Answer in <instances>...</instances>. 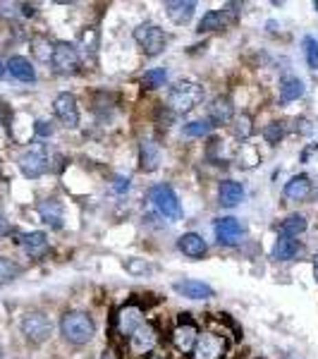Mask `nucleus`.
<instances>
[{
    "instance_id": "f257e3e1",
    "label": "nucleus",
    "mask_w": 318,
    "mask_h": 359,
    "mask_svg": "<svg viewBox=\"0 0 318 359\" xmlns=\"http://www.w3.org/2000/svg\"><path fill=\"white\" fill-rule=\"evenodd\" d=\"M60 333L72 345H84L96 336V323L87 311H65L60 318Z\"/></svg>"
},
{
    "instance_id": "f03ea898",
    "label": "nucleus",
    "mask_w": 318,
    "mask_h": 359,
    "mask_svg": "<svg viewBox=\"0 0 318 359\" xmlns=\"http://www.w3.org/2000/svg\"><path fill=\"white\" fill-rule=\"evenodd\" d=\"M201 101H204V87L196 82H189V79H182V82L170 87L168 91V108L173 110L175 115L189 113Z\"/></svg>"
},
{
    "instance_id": "7ed1b4c3",
    "label": "nucleus",
    "mask_w": 318,
    "mask_h": 359,
    "mask_svg": "<svg viewBox=\"0 0 318 359\" xmlns=\"http://www.w3.org/2000/svg\"><path fill=\"white\" fill-rule=\"evenodd\" d=\"M53 70L58 74H77L79 65H82V55H79L77 45L70 41H58L53 48V60H50Z\"/></svg>"
},
{
    "instance_id": "20e7f679",
    "label": "nucleus",
    "mask_w": 318,
    "mask_h": 359,
    "mask_svg": "<svg viewBox=\"0 0 318 359\" xmlns=\"http://www.w3.org/2000/svg\"><path fill=\"white\" fill-rule=\"evenodd\" d=\"M134 41L141 45L146 55H158L168 45V34L158 24H139L134 29Z\"/></svg>"
},
{
    "instance_id": "39448f33",
    "label": "nucleus",
    "mask_w": 318,
    "mask_h": 359,
    "mask_svg": "<svg viewBox=\"0 0 318 359\" xmlns=\"http://www.w3.org/2000/svg\"><path fill=\"white\" fill-rule=\"evenodd\" d=\"M227 338L220 333H199L191 359H223L227 355Z\"/></svg>"
},
{
    "instance_id": "423d86ee",
    "label": "nucleus",
    "mask_w": 318,
    "mask_h": 359,
    "mask_svg": "<svg viewBox=\"0 0 318 359\" xmlns=\"http://www.w3.org/2000/svg\"><path fill=\"white\" fill-rule=\"evenodd\" d=\"M151 201L153 206L160 211V216L170 220H180L182 218V206H180V199L175 194V189L170 185H156L151 187Z\"/></svg>"
},
{
    "instance_id": "0eeeda50",
    "label": "nucleus",
    "mask_w": 318,
    "mask_h": 359,
    "mask_svg": "<svg viewBox=\"0 0 318 359\" xmlns=\"http://www.w3.org/2000/svg\"><path fill=\"white\" fill-rule=\"evenodd\" d=\"M240 17V5L237 3H227L223 5L220 10H211L201 17L199 22V29L196 32H218V29H225V27H232Z\"/></svg>"
},
{
    "instance_id": "6e6552de",
    "label": "nucleus",
    "mask_w": 318,
    "mask_h": 359,
    "mask_svg": "<svg viewBox=\"0 0 318 359\" xmlns=\"http://www.w3.org/2000/svg\"><path fill=\"white\" fill-rule=\"evenodd\" d=\"M22 333L29 342L41 345V342H45L50 338V333H53V323H50V318L45 316L43 311H29V314L22 318Z\"/></svg>"
},
{
    "instance_id": "1a4fd4ad",
    "label": "nucleus",
    "mask_w": 318,
    "mask_h": 359,
    "mask_svg": "<svg viewBox=\"0 0 318 359\" xmlns=\"http://www.w3.org/2000/svg\"><path fill=\"white\" fill-rule=\"evenodd\" d=\"M19 170H22L24 178L36 180L48 170V154H45L43 146H34V149L24 151L19 156Z\"/></svg>"
},
{
    "instance_id": "9d476101",
    "label": "nucleus",
    "mask_w": 318,
    "mask_h": 359,
    "mask_svg": "<svg viewBox=\"0 0 318 359\" xmlns=\"http://www.w3.org/2000/svg\"><path fill=\"white\" fill-rule=\"evenodd\" d=\"M53 113L65 127H77L79 125V103L77 96L70 94V91H63V94L55 96L53 101Z\"/></svg>"
},
{
    "instance_id": "9b49d317",
    "label": "nucleus",
    "mask_w": 318,
    "mask_h": 359,
    "mask_svg": "<svg viewBox=\"0 0 318 359\" xmlns=\"http://www.w3.org/2000/svg\"><path fill=\"white\" fill-rule=\"evenodd\" d=\"M196 338H199V326L194 323V318H191L189 314H180L178 328L173 331V345L187 355V352L194 350Z\"/></svg>"
},
{
    "instance_id": "f8f14e48",
    "label": "nucleus",
    "mask_w": 318,
    "mask_h": 359,
    "mask_svg": "<svg viewBox=\"0 0 318 359\" xmlns=\"http://www.w3.org/2000/svg\"><path fill=\"white\" fill-rule=\"evenodd\" d=\"M213 232H215V240H218L220 245L235 247L237 242L242 240V235H244V225H242L237 218H232V216H225V218L215 220Z\"/></svg>"
},
{
    "instance_id": "ddd939ff",
    "label": "nucleus",
    "mask_w": 318,
    "mask_h": 359,
    "mask_svg": "<svg viewBox=\"0 0 318 359\" xmlns=\"http://www.w3.org/2000/svg\"><path fill=\"white\" fill-rule=\"evenodd\" d=\"M141 307L134 305V302H129V305H125L123 309L118 311V316H115V328L120 331V336L129 338L132 333L136 331V328L144 323V318H141Z\"/></svg>"
},
{
    "instance_id": "4468645a",
    "label": "nucleus",
    "mask_w": 318,
    "mask_h": 359,
    "mask_svg": "<svg viewBox=\"0 0 318 359\" xmlns=\"http://www.w3.org/2000/svg\"><path fill=\"white\" fill-rule=\"evenodd\" d=\"M156 342H158V333H156V328L151 323H141L129 336V347H132L136 355H149L156 347Z\"/></svg>"
},
{
    "instance_id": "2eb2a0df",
    "label": "nucleus",
    "mask_w": 318,
    "mask_h": 359,
    "mask_svg": "<svg viewBox=\"0 0 318 359\" xmlns=\"http://www.w3.org/2000/svg\"><path fill=\"white\" fill-rule=\"evenodd\" d=\"M173 290L178 292V295L187 297V300H209V297H213V287H211L209 283L194 280V278L175 280L173 283Z\"/></svg>"
},
{
    "instance_id": "dca6fc26",
    "label": "nucleus",
    "mask_w": 318,
    "mask_h": 359,
    "mask_svg": "<svg viewBox=\"0 0 318 359\" xmlns=\"http://www.w3.org/2000/svg\"><path fill=\"white\" fill-rule=\"evenodd\" d=\"M160 161H163L160 146L156 144L153 139H141V144H139V168L144 170V173H153V170L160 168Z\"/></svg>"
},
{
    "instance_id": "f3484780",
    "label": "nucleus",
    "mask_w": 318,
    "mask_h": 359,
    "mask_svg": "<svg viewBox=\"0 0 318 359\" xmlns=\"http://www.w3.org/2000/svg\"><path fill=\"white\" fill-rule=\"evenodd\" d=\"M178 249L182 254L187 256V259H204L206 252H209V245H206V240L201 235H196V232H184V235L178 240Z\"/></svg>"
},
{
    "instance_id": "a211bd4d",
    "label": "nucleus",
    "mask_w": 318,
    "mask_h": 359,
    "mask_svg": "<svg viewBox=\"0 0 318 359\" xmlns=\"http://www.w3.org/2000/svg\"><path fill=\"white\" fill-rule=\"evenodd\" d=\"M209 120L213 125H227L235 120V105H232L230 96H215L209 105Z\"/></svg>"
},
{
    "instance_id": "6ab92c4d",
    "label": "nucleus",
    "mask_w": 318,
    "mask_h": 359,
    "mask_svg": "<svg viewBox=\"0 0 318 359\" xmlns=\"http://www.w3.org/2000/svg\"><path fill=\"white\" fill-rule=\"evenodd\" d=\"M17 242L32 259H41V256L48 254V237H45V232H27V235H19Z\"/></svg>"
},
{
    "instance_id": "aec40b11",
    "label": "nucleus",
    "mask_w": 318,
    "mask_h": 359,
    "mask_svg": "<svg viewBox=\"0 0 318 359\" xmlns=\"http://www.w3.org/2000/svg\"><path fill=\"white\" fill-rule=\"evenodd\" d=\"M311 178L309 175H295V178H290V182H285V199L290 201H304L309 199L311 194Z\"/></svg>"
},
{
    "instance_id": "412c9836",
    "label": "nucleus",
    "mask_w": 318,
    "mask_h": 359,
    "mask_svg": "<svg viewBox=\"0 0 318 359\" xmlns=\"http://www.w3.org/2000/svg\"><path fill=\"white\" fill-rule=\"evenodd\" d=\"M194 10H196V3H191V0H168V3H165V14H168L175 24H180V27L194 17Z\"/></svg>"
},
{
    "instance_id": "4be33fe9",
    "label": "nucleus",
    "mask_w": 318,
    "mask_h": 359,
    "mask_svg": "<svg viewBox=\"0 0 318 359\" xmlns=\"http://www.w3.org/2000/svg\"><path fill=\"white\" fill-rule=\"evenodd\" d=\"M244 199V187L235 180H223L218 187V201L225 209H235L240 201Z\"/></svg>"
},
{
    "instance_id": "5701e85b",
    "label": "nucleus",
    "mask_w": 318,
    "mask_h": 359,
    "mask_svg": "<svg viewBox=\"0 0 318 359\" xmlns=\"http://www.w3.org/2000/svg\"><path fill=\"white\" fill-rule=\"evenodd\" d=\"M5 70H8L14 79H19V82H34V79H36V70L32 68V63H29L24 55H12V58L8 60V65H5Z\"/></svg>"
},
{
    "instance_id": "b1692460",
    "label": "nucleus",
    "mask_w": 318,
    "mask_h": 359,
    "mask_svg": "<svg viewBox=\"0 0 318 359\" xmlns=\"http://www.w3.org/2000/svg\"><path fill=\"white\" fill-rule=\"evenodd\" d=\"M39 216L45 225L50 227H63V204L58 199H45L39 204Z\"/></svg>"
},
{
    "instance_id": "393cba45",
    "label": "nucleus",
    "mask_w": 318,
    "mask_h": 359,
    "mask_svg": "<svg viewBox=\"0 0 318 359\" xmlns=\"http://www.w3.org/2000/svg\"><path fill=\"white\" fill-rule=\"evenodd\" d=\"M297 252H299V242H297L295 237L280 235L275 240V245H273L271 256L275 261H290V259H295V256H297Z\"/></svg>"
},
{
    "instance_id": "a878e982",
    "label": "nucleus",
    "mask_w": 318,
    "mask_h": 359,
    "mask_svg": "<svg viewBox=\"0 0 318 359\" xmlns=\"http://www.w3.org/2000/svg\"><path fill=\"white\" fill-rule=\"evenodd\" d=\"M299 96H304V82H301L299 77L282 79V84H280V101H282V103L297 101Z\"/></svg>"
},
{
    "instance_id": "bb28decb",
    "label": "nucleus",
    "mask_w": 318,
    "mask_h": 359,
    "mask_svg": "<svg viewBox=\"0 0 318 359\" xmlns=\"http://www.w3.org/2000/svg\"><path fill=\"white\" fill-rule=\"evenodd\" d=\"M53 48H55V43L50 41L48 37H41V34H39V37L32 39V53L39 63H50V60H53Z\"/></svg>"
},
{
    "instance_id": "cd10ccee",
    "label": "nucleus",
    "mask_w": 318,
    "mask_h": 359,
    "mask_svg": "<svg viewBox=\"0 0 318 359\" xmlns=\"http://www.w3.org/2000/svg\"><path fill=\"white\" fill-rule=\"evenodd\" d=\"M306 227H309V223H306L304 216L292 214V216H287V218L280 223V235H285V237H297V235H301V232H306Z\"/></svg>"
},
{
    "instance_id": "c85d7f7f",
    "label": "nucleus",
    "mask_w": 318,
    "mask_h": 359,
    "mask_svg": "<svg viewBox=\"0 0 318 359\" xmlns=\"http://www.w3.org/2000/svg\"><path fill=\"white\" fill-rule=\"evenodd\" d=\"M168 79V70L165 68H153L146 70V74L141 77V87L144 89H160Z\"/></svg>"
},
{
    "instance_id": "c756f323",
    "label": "nucleus",
    "mask_w": 318,
    "mask_h": 359,
    "mask_svg": "<svg viewBox=\"0 0 318 359\" xmlns=\"http://www.w3.org/2000/svg\"><path fill=\"white\" fill-rule=\"evenodd\" d=\"M232 132H235L237 139H249L251 134H254V120H251V115L242 113L240 118H235V125H232Z\"/></svg>"
},
{
    "instance_id": "7c9ffc66",
    "label": "nucleus",
    "mask_w": 318,
    "mask_h": 359,
    "mask_svg": "<svg viewBox=\"0 0 318 359\" xmlns=\"http://www.w3.org/2000/svg\"><path fill=\"white\" fill-rule=\"evenodd\" d=\"M19 273H22V266L14 264L12 259H5V256H0V285H5V283H12L14 278H19Z\"/></svg>"
},
{
    "instance_id": "2f4dec72",
    "label": "nucleus",
    "mask_w": 318,
    "mask_h": 359,
    "mask_svg": "<svg viewBox=\"0 0 318 359\" xmlns=\"http://www.w3.org/2000/svg\"><path fill=\"white\" fill-rule=\"evenodd\" d=\"M215 125L211 120H194V123H187L184 125V134L187 136H206L213 130Z\"/></svg>"
},
{
    "instance_id": "473e14b6",
    "label": "nucleus",
    "mask_w": 318,
    "mask_h": 359,
    "mask_svg": "<svg viewBox=\"0 0 318 359\" xmlns=\"http://www.w3.org/2000/svg\"><path fill=\"white\" fill-rule=\"evenodd\" d=\"M285 132H287L285 123H277L275 120V123H271V125H266L264 127V139L268 141V144H280Z\"/></svg>"
},
{
    "instance_id": "72a5a7b5",
    "label": "nucleus",
    "mask_w": 318,
    "mask_h": 359,
    "mask_svg": "<svg viewBox=\"0 0 318 359\" xmlns=\"http://www.w3.org/2000/svg\"><path fill=\"white\" fill-rule=\"evenodd\" d=\"M304 55L311 70H318V39L316 37H304Z\"/></svg>"
},
{
    "instance_id": "f704fd0d",
    "label": "nucleus",
    "mask_w": 318,
    "mask_h": 359,
    "mask_svg": "<svg viewBox=\"0 0 318 359\" xmlns=\"http://www.w3.org/2000/svg\"><path fill=\"white\" fill-rule=\"evenodd\" d=\"M79 41H82L87 53H96V48H98V29L87 27L82 34H79Z\"/></svg>"
},
{
    "instance_id": "c9c22d12",
    "label": "nucleus",
    "mask_w": 318,
    "mask_h": 359,
    "mask_svg": "<svg viewBox=\"0 0 318 359\" xmlns=\"http://www.w3.org/2000/svg\"><path fill=\"white\" fill-rule=\"evenodd\" d=\"M125 269H127V273H132V276H146V273L156 271V266H151L146 259H129L125 261Z\"/></svg>"
},
{
    "instance_id": "e433bc0d",
    "label": "nucleus",
    "mask_w": 318,
    "mask_h": 359,
    "mask_svg": "<svg viewBox=\"0 0 318 359\" xmlns=\"http://www.w3.org/2000/svg\"><path fill=\"white\" fill-rule=\"evenodd\" d=\"M173 120H175V113H173V110H170L168 105H160V110H158V123L163 125V127H170V125H173Z\"/></svg>"
},
{
    "instance_id": "4c0bfd02",
    "label": "nucleus",
    "mask_w": 318,
    "mask_h": 359,
    "mask_svg": "<svg viewBox=\"0 0 318 359\" xmlns=\"http://www.w3.org/2000/svg\"><path fill=\"white\" fill-rule=\"evenodd\" d=\"M34 132L39 136H50L53 134V125H50L48 120H36V123H34Z\"/></svg>"
},
{
    "instance_id": "58836bf2",
    "label": "nucleus",
    "mask_w": 318,
    "mask_h": 359,
    "mask_svg": "<svg viewBox=\"0 0 318 359\" xmlns=\"http://www.w3.org/2000/svg\"><path fill=\"white\" fill-rule=\"evenodd\" d=\"M17 8L19 5H14V3H0V17H14V14H17Z\"/></svg>"
},
{
    "instance_id": "ea45409f",
    "label": "nucleus",
    "mask_w": 318,
    "mask_h": 359,
    "mask_svg": "<svg viewBox=\"0 0 318 359\" xmlns=\"http://www.w3.org/2000/svg\"><path fill=\"white\" fill-rule=\"evenodd\" d=\"M113 189L118 192V194H123V192H127V189H129V178H115Z\"/></svg>"
},
{
    "instance_id": "a19ab883",
    "label": "nucleus",
    "mask_w": 318,
    "mask_h": 359,
    "mask_svg": "<svg viewBox=\"0 0 318 359\" xmlns=\"http://www.w3.org/2000/svg\"><path fill=\"white\" fill-rule=\"evenodd\" d=\"M8 235H12V225H10V220L0 214V237H8Z\"/></svg>"
},
{
    "instance_id": "79ce46f5",
    "label": "nucleus",
    "mask_w": 318,
    "mask_h": 359,
    "mask_svg": "<svg viewBox=\"0 0 318 359\" xmlns=\"http://www.w3.org/2000/svg\"><path fill=\"white\" fill-rule=\"evenodd\" d=\"M19 10H22V14H24V17H34V14H36V5L22 3V5H19Z\"/></svg>"
},
{
    "instance_id": "37998d69",
    "label": "nucleus",
    "mask_w": 318,
    "mask_h": 359,
    "mask_svg": "<svg viewBox=\"0 0 318 359\" xmlns=\"http://www.w3.org/2000/svg\"><path fill=\"white\" fill-rule=\"evenodd\" d=\"M100 359H120V355H118V350H115V347H105L103 357H100Z\"/></svg>"
},
{
    "instance_id": "c03bdc74",
    "label": "nucleus",
    "mask_w": 318,
    "mask_h": 359,
    "mask_svg": "<svg viewBox=\"0 0 318 359\" xmlns=\"http://www.w3.org/2000/svg\"><path fill=\"white\" fill-rule=\"evenodd\" d=\"M8 118H10V110H8V105H5V103H0V125H3V123H8Z\"/></svg>"
},
{
    "instance_id": "a18cd8bd",
    "label": "nucleus",
    "mask_w": 318,
    "mask_h": 359,
    "mask_svg": "<svg viewBox=\"0 0 318 359\" xmlns=\"http://www.w3.org/2000/svg\"><path fill=\"white\" fill-rule=\"evenodd\" d=\"M3 74H5V63L0 60V79H3Z\"/></svg>"
},
{
    "instance_id": "49530a36",
    "label": "nucleus",
    "mask_w": 318,
    "mask_h": 359,
    "mask_svg": "<svg viewBox=\"0 0 318 359\" xmlns=\"http://www.w3.org/2000/svg\"><path fill=\"white\" fill-rule=\"evenodd\" d=\"M314 273H316V280H318V256H316V264H314Z\"/></svg>"
},
{
    "instance_id": "de8ad7c7",
    "label": "nucleus",
    "mask_w": 318,
    "mask_h": 359,
    "mask_svg": "<svg viewBox=\"0 0 318 359\" xmlns=\"http://www.w3.org/2000/svg\"><path fill=\"white\" fill-rule=\"evenodd\" d=\"M285 359H297V357H292V355H285Z\"/></svg>"
},
{
    "instance_id": "09e8293b",
    "label": "nucleus",
    "mask_w": 318,
    "mask_h": 359,
    "mask_svg": "<svg viewBox=\"0 0 318 359\" xmlns=\"http://www.w3.org/2000/svg\"><path fill=\"white\" fill-rule=\"evenodd\" d=\"M314 8H316V10H318V0H316V3H314Z\"/></svg>"
},
{
    "instance_id": "8fccbe9b",
    "label": "nucleus",
    "mask_w": 318,
    "mask_h": 359,
    "mask_svg": "<svg viewBox=\"0 0 318 359\" xmlns=\"http://www.w3.org/2000/svg\"><path fill=\"white\" fill-rule=\"evenodd\" d=\"M149 359H163V357H149Z\"/></svg>"
},
{
    "instance_id": "3c124183",
    "label": "nucleus",
    "mask_w": 318,
    "mask_h": 359,
    "mask_svg": "<svg viewBox=\"0 0 318 359\" xmlns=\"http://www.w3.org/2000/svg\"><path fill=\"white\" fill-rule=\"evenodd\" d=\"M0 359H3V350H0Z\"/></svg>"
}]
</instances>
